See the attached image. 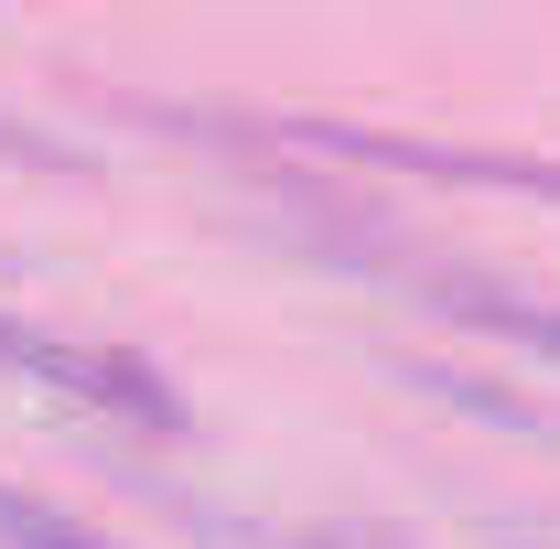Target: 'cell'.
<instances>
[{"label":"cell","mask_w":560,"mask_h":549,"mask_svg":"<svg viewBox=\"0 0 560 549\" xmlns=\"http://www.w3.org/2000/svg\"><path fill=\"white\" fill-rule=\"evenodd\" d=\"M280 140L335 151V162H399L420 184H495V195H560V162H506V151H442V140H399V130H335V119H291Z\"/></svg>","instance_id":"cell-1"},{"label":"cell","mask_w":560,"mask_h":549,"mask_svg":"<svg viewBox=\"0 0 560 549\" xmlns=\"http://www.w3.org/2000/svg\"><path fill=\"white\" fill-rule=\"evenodd\" d=\"M0 366H11V377H44V388H66V399H97V410H130V420H151V431H173V399L140 377L130 355H108V344H66V335H44V324H11V313H0Z\"/></svg>","instance_id":"cell-2"},{"label":"cell","mask_w":560,"mask_h":549,"mask_svg":"<svg viewBox=\"0 0 560 549\" xmlns=\"http://www.w3.org/2000/svg\"><path fill=\"white\" fill-rule=\"evenodd\" d=\"M0 549H119V539H97V528H75L66 506H44V495H11V484H0Z\"/></svg>","instance_id":"cell-3"},{"label":"cell","mask_w":560,"mask_h":549,"mask_svg":"<svg viewBox=\"0 0 560 549\" xmlns=\"http://www.w3.org/2000/svg\"><path fill=\"white\" fill-rule=\"evenodd\" d=\"M0 151H22V162H55V173H75V151H66V140H44L33 119H0Z\"/></svg>","instance_id":"cell-4"},{"label":"cell","mask_w":560,"mask_h":549,"mask_svg":"<svg viewBox=\"0 0 560 549\" xmlns=\"http://www.w3.org/2000/svg\"><path fill=\"white\" fill-rule=\"evenodd\" d=\"M302 549H388V539H355V528H313Z\"/></svg>","instance_id":"cell-5"},{"label":"cell","mask_w":560,"mask_h":549,"mask_svg":"<svg viewBox=\"0 0 560 549\" xmlns=\"http://www.w3.org/2000/svg\"><path fill=\"white\" fill-rule=\"evenodd\" d=\"M506 549H560V539H506Z\"/></svg>","instance_id":"cell-6"}]
</instances>
